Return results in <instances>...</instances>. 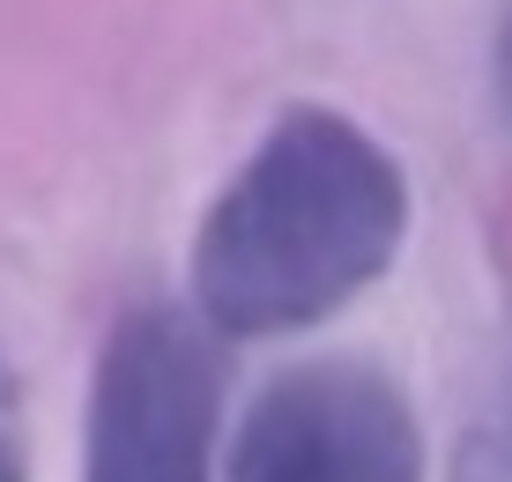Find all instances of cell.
<instances>
[{"label":"cell","instance_id":"cell-1","mask_svg":"<svg viewBox=\"0 0 512 482\" xmlns=\"http://www.w3.org/2000/svg\"><path fill=\"white\" fill-rule=\"evenodd\" d=\"M409 178L342 112L275 119L193 238V305L208 334L268 342L320 327L394 267Z\"/></svg>","mask_w":512,"mask_h":482},{"label":"cell","instance_id":"cell-2","mask_svg":"<svg viewBox=\"0 0 512 482\" xmlns=\"http://www.w3.org/2000/svg\"><path fill=\"white\" fill-rule=\"evenodd\" d=\"M216 349L201 319L141 305L104 334L82 482H216Z\"/></svg>","mask_w":512,"mask_h":482},{"label":"cell","instance_id":"cell-3","mask_svg":"<svg viewBox=\"0 0 512 482\" xmlns=\"http://www.w3.org/2000/svg\"><path fill=\"white\" fill-rule=\"evenodd\" d=\"M231 482H423L416 408L372 364H290L238 416Z\"/></svg>","mask_w":512,"mask_h":482},{"label":"cell","instance_id":"cell-4","mask_svg":"<svg viewBox=\"0 0 512 482\" xmlns=\"http://www.w3.org/2000/svg\"><path fill=\"white\" fill-rule=\"evenodd\" d=\"M0 482H30V423H23V386H15L8 356H0Z\"/></svg>","mask_w":512,"mask_h":482},{"label":"cell","instance_id":"cell-5","mask_svg":"<svg viewBox=\"0 0 512 482\" xmlns=\"http://www.w3.org/2000/svg\"><path fill=\"white\" fill-rule=\"evenodd\" d=\"M453 482H512V423L498 431H475L453 460Z\"/></svg>","mask_w":512,"mask_h":482},{"label":"cell","instance_id":"cell-6","mask_svg":"<svg viewBox=\"0 0 512 482\" xmlns=\"http://www.w3.org/2000/svg\"><path fill=\"white\" fill-rule=\"evenodd\" d=\"M498 97H505V112H512V15H505V30H498Z\"/></svg>","mask_w":512,"mask_h":482}]
</instances>
